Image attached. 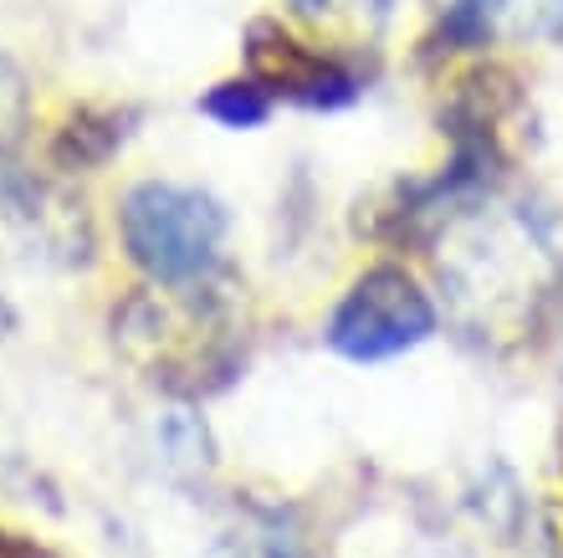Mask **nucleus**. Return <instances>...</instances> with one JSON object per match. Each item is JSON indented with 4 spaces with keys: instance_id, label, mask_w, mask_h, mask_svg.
<instances>
[{
    "instance_id": "nucleus-10",
    "label": "nucleus",
    "mask_w": 563,
    "mask_h": 558,
    "mask_svg": "<svg viewBox=\"0 0 563 558\" xmlns=\"http://www.w3.org/2000/svg\"><path fill=\"white\" fill-rule=\"evenodd\" d=\"M553 538H559V548H563V492L553 497Z\"/></svg>"
},
{
    "instance_id": "nucleus-5",
    "label": "nucleus",
    "mask_w": 563,
    "mask_h": 558,
    "mask_svg": "<svg viewBox=\"0 0 563 558\" xmlns=\"http://www.w3.org/2000/svg\"><path fill=\"white\" fill-rule=\"evenodd\" d=\"M200 113L216 118L221 129H262L272 118V98L256 88L252 77H231V83H216V88L206 92Z\"/></svg>"
},
{
    "instance_id": "nucleus-6",
    "label": "nucleus",
    "mask_w": 563,
    "mask_h": 558,
    "mask_svg": "<svg viewBox=\"0 0 563 558\" xmlns=\"http://www.w3.org/2000/svg\"><path fill=\"white\" fill-rule=\"evenodd\" d=\"M503 6L507 0H445L441 6V36L445 42H456V46L482 42Z\"/></svg>"
},
{
    "instance_id": "nucleus-7",
    "label": "nucleus",
    "mask_w": 563,
    "mask_h": 558,
    "mask_svg": "<svg viewBox=\"0 0 563 558\" xmlns=\"http://www.w3.org/2000/svg\"><path fill=\"white\" fill-rule=\"evenodd\" d=\"M21 129H26V77L0 52V154L21 139Z\"/></svg>"
},
{
    "instance_id": "nucleus-9",
    "label": "nucleus",
    "mask_w": 563,
    "mask_h": 558,
    "mask_svg": "<svg viewBox=\"0 0 563 558\" xmlns=\"http://www.w3.org/2000/svg\"><path fill=\"white\" fill-rule=\"evenodd\" d=\"M0 558H62V554H52V548L36 544V538H26V533L0 528Z\"/></svg>"
},
{
    "instance_id": "nucleus-1",
    "label": "nucleus",
    "mask_w": 563,
    "mask_h": 558,
    "mask_svg": "<svg viewBox=\"0 0 563 558\" xmlns=\"http://www.w3.org/2000/svg\"><path fill=\"white\" fill-rule=\"evenodd\" d=\"M225 226L231 221L216 195L175 179H144L123 195L119 210L123 251L154 287H195L216 277Z\"/></svg>"
},
{
    "instance_id": "nucleus-8",
    "label": "nucleus",
    "mask_w": 563,
    "mask_h": 558,
    "mask_svg": "<svg viewBox=\"0 0 563 558\" xmlns=\"http://www.w3.org/2000/svg\"><path fill=\"white\" fill-rule=\"evenodd\" d=\"M236 558H308V548H302V538L282 533L277 517H267L262 528H252L246 538H241Z\"/></svg>"
},
{
    "instance_id": "nucleus-2",
    "label": "nucleus",
    "mask_w": 563,
    "mask_h": 558,
    "mask_svg": "<svg viewBox=\"0 0 563 558\" xmlns=\"http://www.w3.org/2000/svg\"><path fill=\"white\" fill-rule=\"evenodd\" d=\"M430 333H435V303L420 293V282L405 266L389 262L354 277V287L328 318V349L354 364H379V359L410 353Z\"/></svg>"
},
{
    "instance_id": "nucleus-3",
    "label": "nucleus",
    "mask_w": 563,
    "mask_h": 558,
    "mask_svg": "<svg viewBox=\"0 0 563 558\" xmlns=\"http://www.w3.org/2000/svg\"><path fill=\"white\" fill-rule=\"evenodd\" d=\"M246 77L272 103L282 98L297 108H343L364 92V77L354 62H343L328 46L302 42L297 31H287L272 15L246 26Z\"/></svg>"
},
{
    "instance_id": "nucleus-4",
    "label": "nucleus",
    "mask_w": 563,
    "mask_h": 558,
    "mask_svg": "<svg viewBox=\"0 0 563 558\" xmlns=\"http://www.w3.org/2000/svg\"><path fill=\"white\" fill-rule=\"evenodd\" d=\"M123 144V113L119 108H77L67 129L57 133V164H103Z\"/></svg>"
}]
</instances>
